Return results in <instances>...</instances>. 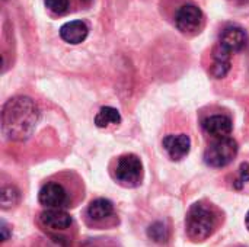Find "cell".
<instances>
[{"label":"cell","mask_w":249,"mask_h":247,"mask_svg":"<svg viewBox=\"0 0 249 247\" xmlns=\"http://www.w3.org/2000/svg\"><path fill=\"white\" fill-rule=\"evenodd\" d=\"M248 44V33L241 26H228L220 33L219 45L229 54L242 51Z\"/></svg>","instance_id":"8992f818"},{"label":"cell","mask_w":249,"mask_h":247,"mask_svg":"<svg viewBox=\"0 0 249 247\" xmlns=\"http://www.w3.org/2000/svg\"><path fill=\"white\" fill-rule=\"evenodd\" d=\"M247 227H248V230H249V213L247 214Z\"/></svg>","instance_id":"44dd1931"},{"label":"cell","mask_w":249,"mask_h":247,"mask_svg":"<svg viewBox=\"0 0 249 247\" xmlns=\"http://www.w3.org/2000/svg\"><path fill=\"white\" fill-rule=\"evenodd\" d=\"M82 1H90V0H82Z\"/></svg>","instance_id":"7402d4cb"},{"label":"cell","mask_w":249,"mask_h":247,"mask_svg":"<svg viewBox=\"0 0 249 247\" xmlns=\"http://www.w3.org/2000/svg\"><path fill=\"white\" fill-rule=\"evenodd\" d=\"M249 181V165L244 163L239 169V178L236 179V188L241 189L247 182Z\"/></svg>","instance_id":"ac0fdd59"},{"label":"cell","mask_w":249,"mask_h":247,"mask_svg":"<svg viewBox=\"0 0 249 247\" xmlns=\"http://www.w3.org/2000/svg\"><path fill=\"white\" fill-rule=\"evenodd\" d=\"M231 55L228 51H225L220 45H217L213 49V64H212V74L216 79L225 77L231 70Z\"/></svg>","instance_id":"7c38bea8"},{"label":"cell","mask_w":249,"mask_h":247,"mask_svg":"<svg viewBox=\"0 0 249 247\" xmlns=\"http://www.w3.org/2000/svg\"><path fill=\"white\" fill-rule=\"evenodd\" d=\"M236 154H238V143L233 138L231 137L216 138V141L207 147L204 153V162L210 167H225L231 162H233Z\"/></svg>","instance_id":"3957f363"},{"label":"cell","mask_w":249,"mask_h":247,"mask_svg":"<svg viewBox=\"0 0 249 247\" xmlns=\"http://www.w3.org/2000/svg\"><path fill=\"white\" fill-rule=\"evenodd\" d=\"M233 3L239 7H249V0H233Z\"/></svg>","instance_id":"ffe728a7"},{"label":"cell","mask_w":249,"mask_h":247,"mask_svg":"<svg viewBox=\"0 0 249 247\" xmlns=\"http://www.w3.org/2000/svg\"><path fill=\"white\" fill-rule=\"evenodd\" d=\"M163 147L172 160H181L190 153L191 140L187 134L166 135L163 140Z\"/></svg>","instance_id":"ba28073f"},{"label":"cell","mask_w":249,"mask_h":247,"mask_svg":"<svg viewBox=\"0 0 249 247\" xmlns=\"http://www.w3.org/2000/svg\"><path fill=\"white\" fill-rule=\"evenodd\" d=\"M204 16L200 7L196 4H184L178 9L175 15L177 28L184 33H194L201 29Z\"/></svg>","instance_id":"5b68a950"},{"label":"cell","mask_w":249,"mask_h":247,"mask_svg":"<svg viewBox=\"0 0 249 247\" xmlns=\"http://www.w3.org/2000/svg\"><path fill=\"white\" fill-rule=\"evenodd\" d=\"M149 236L158 242V243H162L168 239V230L166 227L162 224V223H155L150 229H149Z\"/></svg>","instance_id":"2e32d148"},{"label":"cell","mask_w":249,"mask_h":247,"mask_svg":"<svg viewBox=\"0 0 249 247\" xmlns=\"http://www.w3.org/2000/svg\"><path fill=\"white\" fill-rule=\"evenodd\" d=\"M88 32H89L88 25L82 20H71V22L64 23L60 28L61 39L69 42V44H73V45L83 42L88 36Z\"/></svg>","instance_id":"8fae6325"},{"label":"cell","mask_w":249,"mask_h":247,"mask_svg":"<svg viewBox=\"0 0 249 247\" xmlns=\"http://www.w3.org/2000/svg\"><path fill=\"white\" fill-rule=\"evenodd\" d=\"M19 201V191L13 186H6L1 189V208L7 210L16 205Z\"/></svg>","instance_id":"9a60e30c"},{"label":"cell","mask_w":249,"mask_h":247,"mask_svg":"<svg viewBox=\"0 0 249 247\" xmlns=\"http://www.w3.org/2000/svg\"><path fill=\"white\" fill-rule=\"evenodd\" d=\"M121 122V115L115 108L104 106L95 116V124L99 128H107L109 125H118Z\"/></svg>","instance_id":"5bb4252c"},{"label":"cell","mask_w":249,"mask_h":247,"mask_svg":"<svg viewBox=\"0 0 249 247\" xmlns=\"http://www.w3.org/2000/svg\"><path fill=\"white\" fill-rule=\"evenodd\" d=\"M45 6L55 15H61L69 9V0H45Z\"/></svg>","instance_id":"e0dca14e"},{"label":"cell","mask_w":249,"mask_h":247,"mask_svg":"<svg viewBox=\"0 0 249 247\" xmlns=\"http://www.w3.org/2000/svg\"><path fill=\"white\" fill-rule=\"evenodd\" d=\"M39 202L47 208H63L67 204V192L57 182L45 183L39 191Z\"/></svg>","instance_id":"52a82bcc"},{"label":"cell","mask_w":249,"mask_h":247,"mask_svg":"<svg viewBox=\"0 0 249 247\" xmlns=\"http://www.w3.org/2000/svg\"><path fill=\"white\" fill-rule=\"evenodd\" d=\"M39 119V111L35 102L25 96L9 99L1 112L3 134L15 141L26 140L32 135Z\"/></svg>","instance_id":"6da1fadb"},{"label":"cell","mask_w":249,"mask_h":247,"mask_svg":"<svg viewBox=\"0 0 249 247\" xmlns=\"http://www.w3.org/2000/svg\"><path fill=\"white\" fill-rule=\"evenodd\" d=\"M203 128L214 138H225L231 135L233 124L232 119L226 115H212L203 121Z\"/></svg>","instance_id":"9c48e42d"},{"label":"cell","mask_w":249,"mask_h":247,"mask_svg":"<svg viewBox=\"0 0 249 247\" xmlns=\"http://www.w3.org/2000/svg\"><path fill=\"white\" fill-rule=\"evenodd\" d=\"M114 214V205L105 198H98L88 207V217L93 221H105Z\"/></svg>","instance_id":"4fadbf2b"},{"label":"cell","mask_w":249,"mask_h":247,"mask_svg":"<svg viewBox=\"0 0 249 247\" xmlns=\"http://www.w3.org/2000/svg\"><path fill=\"white\" fill-rule=\"evenodd\" d=\"M185 224L191 239L204 240L212 236L216 227V214L209 205L197 202L190 208Z\"/></svg>","instance_id":"7a4b0ae2"},{"label":"cell","mask_w":249,"mask_h":247,"mask_svg":"<svg viewBox=\"0 0 249 247\" xmlns=\"http://www.w3.org/2000/svg\"><path fill=\"white\" fill-rule=\"evenodd\" d=\"M41 223L51 230H66L71 226L73 220L70 214L61 208H47L41 214Z\"/></svg>","instance_id":"30bf717a"},{"label":"cell","mask_w":249,"mask_h":247,"mask_svg":"<svg viewBox=\"0 0 249 247\" xmlns=\"http://www.w3.org/2000/svg\"><path fill=\"white\" fill-rule=\"evenodd\" d=\"M114 178L117 182L125 188L139 186L143 178V165L140 159L134 154H124L117 160L114 170Z\"/></svg>","instance_id":"277c9868"},{"label":"cell","mask_w":249,"mask_h":247,"mask_svg":"<svg viewBox=\"0 0 249 247\" xmlns=\"http://www.w3.org/2000/svg\"><path fill=\"white\" fill-rule=\"evenodd\" d=\"M9 227L6 226V223L3 221L1 223V234H3V242H6L7 239H9V230H7Z\"/></svg>","instance_id":"d6986e66"}]
</instances>
